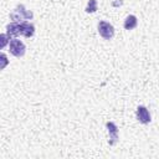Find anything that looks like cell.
Returning a JSON list of instances; mask_svg holds the SVG:
<instances>
[{
  "instance_id": "1",
  "label": "cell",
  "mask_w": 159,
  "mask_h": 159,
  "mask_svg": "<svg viewBox=\"0 0 159 159\" xmlns=\"http://www.w3.org/2000/svg\"><path fill=\"white\" fill-rule=\"evenodd\" d=\"M32 17H34L32 11L26 10L24 5H17L14 9V11L10 14V19L15 22H22V21H26V20H31Z\"/></svg>"
},
{
  "instance_id": "2",
  "label": "cell",
  "mask_w": 159,
  "mask_h": 159,
  "mask_svg": "<svg viewBox=\"0 0 159 159\" xmlns=\"http://www.w3.org/2000/svg\"><path fill=\"white\" fill-rule=\"evenodd\" d=\"M9 51L15 57H22L25 55L26 47H25L22 41H20L19 39L15 37V39H11L10 42H9Z\"/></svg>"
},
{
  "instance_id": "3",
  "label": "cell",
  "mask_w": 159,
  "mask_h": 159,
  "mask_svg": "<svg viewBox=\"0 0 159 159\" xmlns=\"http://www.w3.org/2000/svg\"><path fill=\"white\" fill-rule=\"evenodd\" d=\"M98 34L104 40H111L114 36V27L112 24L107 21H99L98 22Z\"/></svg>"
},
{
  "instance_id": "4",
  "label": "cell",
  "mask_w": 159,
  "mask_h": 159,
  "mask_svg": "<svg viewBox=\"0 0 159 159\" xmlns=\"http://www.w3.org/2000/svg\"><path fill=\"white\" fill-rule=\"evenodd\" d=\"M135 114H137V119H138L140 123H143V124H148V123L150 122V113H149V111H148L147 107H144V106H139V107L137 108Z\"/></svg>"
},
{
  "instance_id": "5",
  "label": "cell",
  "mask_w": 159,
  "mask_h": 159,
  "mask_svg": "<svg viewBox=\"0 0 159 159\" xmlns=\"http://www.w3.org/2000/svg\"><path fill=\"white\" fill-rule=\"evenodd\" d=\"M20 32L25 37H32L35 34V26L29 21L20 22Z\"/></svg>"
},
{
  "instance_id": "6",
  "label": "cell",
  "mask_w": 159,
  "mask_h": 159,
  "mask_svg": "<svg viewBox=\"0 0 159 159\" xmlns=\"http://www.w3.org/2000/svg\"><path fill=\"white\" fill-rule=\"evenodd\" d=\"M106 127H107V130L109 134V144L113 145L118 139V127L113 122H107Z\"/></svg>"
},
{
  "instance_id": "7",
  "label": "cell",
  "mask_w": 159,
  "mask_h": 159,
  "mask_svg": "<svg viewBox=\"0 0 159 159\" xmlns=\"http://www.w3.org/2000/svg\"><path fill=\"white\" fill-rule=\"evenodd\" d=\"M6 35L10 37V40L17 37L19 35H21V32H20V22L11 21V22L6 26Z\"/></svg>"
},
{
  "instance_id": "8",
  "label": "cell",
  "mask_w": 159,
  "mask_h": 159,
  "mask_svg": "<svg viewBox=\"0 0 159 159\" xmlns=\"http://www.w3.org/2000/svg\"><path fill=\"white\" fill-rule=\"evenodd\" d=\"M137 25H138L137 16L129 15V16L125 17V20H124V29H125V30H133Z\"/></svg>"
},
{
  "instance_id": "9",
  "label": "cell",
  "mask_w": 159,
  "mask_h": 159,
  "mask_svg": "<svg viewBox=\"0 0 159 159\" xmlns=\"http://www.w3.org/2000/svg\"><path fill=\"white\" fill-rule=\"evenodd\" d=\"M96 10H97V0H89L87 2L86 11L87 12H96Z\"/></svg>"
},
{
  "instance_id": "10",
  "label": "cell",
  "mask_w": 159,
  "mask_h": 159,
  "mask_svg": "<svg viewBox=\"0 0 159 159\" xmlns=\"http://www.w3.org/2000/svg\"><path fill=\"white\" fill-rule=\"evenodd\" d=\"M7 40H10V37L6 35V34H2L1 35V48H4L5 46H6V43H7Z\"/></svg>"
},
{
  "instance_id": "11",
  "label": "cell",
  "mask_w": 159,
  "mask_h": 159,
  "mask_svg": "<svg viewBox=\"0 0 159 159\" xmlns=\"http://www.w3.org/2000/svg\"><path fill=\"white\" fill-rule=\"evenodd\" d=\"M1 61H2V63H1V70H4L5 66L7 65V58H6V55H5V53H1Z\"/></svg>"
}]
</instances>
